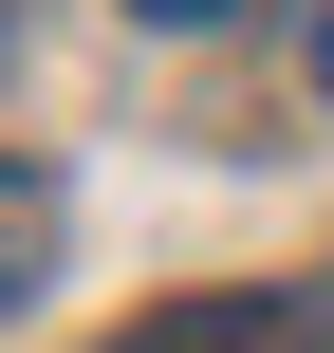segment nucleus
<instances>
[{"mask_svg":"<svg viewBox=\"0 0 334 353\" xmlns=\"http://www.w3.org/2000/svg\"><path fill=\"white\" fill-rule=\"evenodd\" d=\"M130 19H149V37H205V19H242V0H130Z\"/></svg>","mask_w":334,"mask_h":353,"instance_id":"7ed1b4c3","label":"nucleus"},{"mask_svg":"<svg viewBox=\"0 0 334 353\" xmlns=\"http://www.w3.org/2000/svg\"><path fill=\"white\" fill-rule=\"evenodd\" d=\"M316 93H334V0H316Z\"/></svg>","mask_w":334,"mask_h":353,"instance_id":"20e7f679","label":"nucleus"},{"mask_svg":"<svg viewBox=\"0 0 334 353\" xmlns=\"http://www.w3.org/2000/svg\"><path fill=\"white\" fill-rule=\"evenodd\" d=\"M112 353H316V298L298 279H186V298L112 316Z\"/></svg>","mask_w":334,"mask_h":353,"instance_id":"f257e3e1","label":"nucleus"},{"mask_svg":"<svg viewBox=\"0 0 334 353\" xmlns=\"http://www.w3.org/2000/svg\"><path fill=\"white\" fill-rule=\"evenodd\" d=\"M37 261H56V186L0 168V298H37Z\"/></svg>","mask_w":334,"mask_h":353,"instance_id":"f03ea898","label":"nucleus"}]
</instances>
